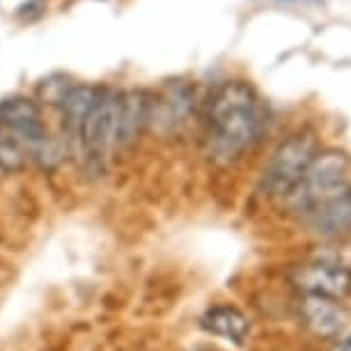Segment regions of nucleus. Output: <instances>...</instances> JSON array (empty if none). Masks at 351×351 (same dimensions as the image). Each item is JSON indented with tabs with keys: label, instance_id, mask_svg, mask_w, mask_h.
I'll return each mask as SVG.
<instances>
[{
	"label": "nucleus",
	"instance_id": "f257e3e1",
	"mask_svg": "<svg viewBox=\"0 0 351 351\" xmlns=\"http://www.w3.org/2000/svg\"><path fill=\"white\" fill-rule=\"evenodd\" d=\"M262 108L255 88L228 81L209 97L204 112V147L218 163H232L262 136Z\"/></svg>",
	"mask_w": 351,
	"mask_h": 351
},
{
	"label": "nucleus",
	"instance_id": "f03ea898",
	"mask_svg": "<svg viewBox=\"0 0 351 351\" xmlns=\"http://www.w3.org/2000/svg\"><path fill=\"white\" fill-rule=\"evenodd\" d=\"M347 189H351V158L347 152L328 147L317 152L301 180L280 202L291 214L306 216L315 204Z\"/></svg>",
	"mask_w": 351,
	"mask_h": 351
},
{
	"label": "nucleus",
	"instance_id": "7ed1b4c3",
	"mask_svg": "<svg viewBox=\"0 0 351 351\" xmlns=\"http://www.w3.org/2000/svg\"><path fill=\"white\" fill-rule=\"evenodd\" d=\"M317 152H319V141H317L315 131L310 129H301L289 138H285L271 154L267 168H264V191L276 200H282L291 191V186L301 180V175L306 172Z\"/></svg>",
	"mask_w": 351,
	"mask_h": 351
},
{
	"label": "nucleus",
	"instance_id": "20e7f679",
	"mask_svg": "<svg viewBox=\"0 0 351 351\" xmlns=\"http://www.w3.org/2000/svg\"><path fill=\"white\" fill-rule=\"evenodd\" d=\"M195 112V88L184 81L168 83L158 95H152L147 129L172 136L191 122Z\"/></svg>",
	"mask_w": 351,
	"mask_h": 351
},
{
	"label": "nucleus",
	"instance_id": "39448f33",
	"mask_svg": "<svg viewBox=\"0 0 351 351\" xmlns=\"http://www.w3.org/2000/svg\"><path fill=\"white\" fill-rule=\"evenodd\" d=\"M291 280L313 296L342 301L351 294V271L335 262H313L291 271Z\"/></svg>",
	"mask_w": 351,
	"mask_h": 351
},
{
	"label": "nucleus",
	"instance_id": "423d86ee",
	"mask_svg": "<svg viewBox=\"0 0 351 351\" xmlns=\"http://www.w3.org/2000/svg\"><path fill=\"white\" fill-rule=\"evenodd\" d=\"M306 223L319 239L340 241L351 237V189L315 204L306 214Z\"/></svg>",
	"mask_w": 351,
	"mask_h": 351
},
{
	"label": "nucleus",
	"instance_id": "0eeeda50",
	"mask_svg": "<svg viewBox=\"0 0 351 351\" xmlns=\"http://www.w3.org/2000/svg\"><path fill=\"white\" fill-rule=\"evenodd\" d=\"M0 124L14 131L25 143L28 152L32 145L42 141L44 136H49V129H46L42 120V110H39L37 101H32L30 97L23 95H14L0 101Z\"/></svg>",
	"mask_w": 351,
	"mask_h": 351
},
{
	"label": "nucleus",
	"instance_id": "6e6552de",
	"mask_svg": "<svg viewBox=\"0 0 351 351\" xmlns=\"http://www.w3.org/2000/svg\"><path fill=\"white\" fill-rule=\"evenodd\" d=\"M152 95L147 90L131 88L120 92L117 104V124H115V149L129 147L138 141V136L147 129Z\"/></svg>",
	"mask_w": 351,
	"mask_h": 351
},
{
	"label": "nucleus",
	"instance_id": "1a4fd4ad",
	"mask_svg": "<svg viewBox=\"0 0 351 351\" xmlns=\"http://www.w3.org/2000/svg\"><path fill=\"white\" fill-rule=\"evenodd\" d=\"M303 319L317 335L335 337L347 322V313L340 306V301L308 294L306 301H303Z\"/></svg>",
	"mask_w": 351,
	"mask_h": 351
},
{
	"label": "nucleus",
	"instance_id": "9d476101",
	"mask_svg": "<svg viewBox=\"0 0 351 351\" xmlns=\"http://www.w3.org/2000/svg\"><path fill=\"white\" fill-rule=\"evenodd\" d=\"M202 328L211 335L225 337L234 344H243V340L250 333L248 317L234 306H214L202 315Z\"/></svg>",
	"mask_w": 351,
	"mask_h": 351
},
{
	"label": "nucleus",
	"instance_id": "9b49d317",
	"mask_svg": "<svg viewBox=\"0 0 351 351\" xmlns=\"http://www.w3.org/2000/svg\"><path fill=\"white\" fill-rule=\"evenodd\" d=\"M28 147L14 131L0 124V170L3 172H21L28 165Z\"/></svg>",
	"mask_w": 351,
	"mask_h": 351
},
{
	"label": "nucleus",
	"instance_id": "f8f14e48",
	"mask_svg": "<svg viewBox=\"0 0 351 351\" xmlns=\"http://www.w3.org/2000/svg\"><path fill=\"white\" fill-rule=\"evenodd\" d=\"M69 81L64 76H51L46 78V81L39 83V99H42L44 104H51V106H58L60 104V99L64 97V92L69 90Z\"/></svg>",
	"mask_w": 351,
	"mask_h": 351
},
{
	"label": "nucleus",
	"instance_id": "ddd939ff",
	"mask_svg": "<svg viewBox=\"0 0 351 351\" xmlns=\"http://www.w3.org/2000/svg\"><path fill=\"white\" fill-rule=\"evenodd\" d=\"M337 351H351V337H347V340H344L340 347H337Z\"/></svg>",
	"mask_w": 351,
	"mask_h": 351
}]
</instances>
